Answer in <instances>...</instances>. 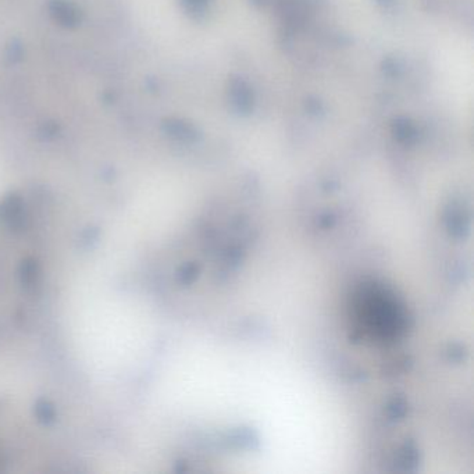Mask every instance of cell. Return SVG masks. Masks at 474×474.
Segmentation results:
<instances>
[{
  "instance_id": "obj_1",
  "label": "cell",
  "mask_w": 474,
  "mask_h": 474,
  "mask_svg": "<svg viewBox=\"0 0 474 474\" xmlns=\"http://www.w3.org/2000/svg\"><path fill=\"white\" fill-rule=\"evenodd\" d=\"M355 307L362 326L373 335L395 337L403 328V310L395 295L382 286H363L356 295Z\"/></svg>"
}]
</instances>
